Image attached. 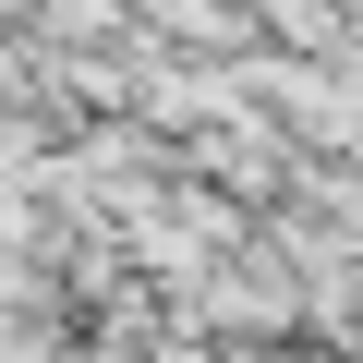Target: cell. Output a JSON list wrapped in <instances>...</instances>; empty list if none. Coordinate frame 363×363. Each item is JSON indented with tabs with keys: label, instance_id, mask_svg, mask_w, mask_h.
<instances>
[{
	"label": "cell",
	"instance_id": "obj_1",
	"mask_svg": "<svg viewBox=\"0 0 363 363\" xmlns=\"http://www.w3.org/2000/svg\"><path fill=\"white\" fill-rule=\"evenodd\" d=\"M327 351H351V363H363V303H351V315L327 327Z\"/></svg>",
	"mask_w": 363,
	"mask_h": 363
}]
</instances>
